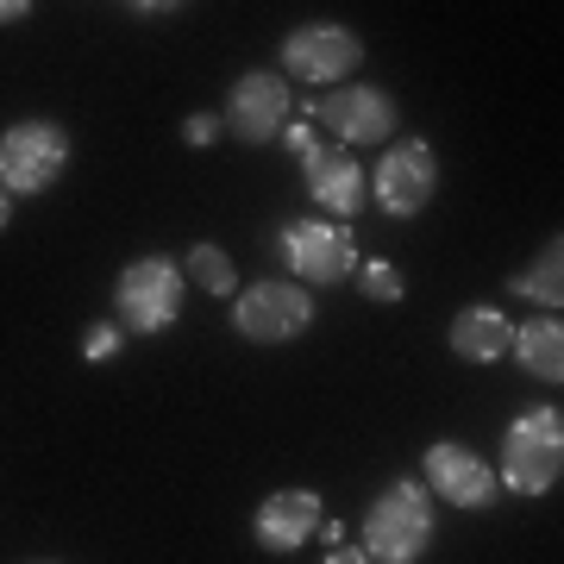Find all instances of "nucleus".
<instances>
[{
	"instance_id": "f257e3e1",
	"label": "nucleus",
	"mask_w": 564,
	"mask_h": 564,
	"mask_svg": "<svg viewBox=\"0 0 564 564\" xmlns=\"http://www.w3.org/2000/svg\"><path fill=\"white\" fill-rule=\"evenodd\" d=\"M433 545V496L414 477L377 489V502L364 508V552L370 564H414Z\"/></svg>"
},
{
	"instance_id": "f03ea898",
	"label": "nucleus",
	"mask_w": 564,
	"mask_h": 564,
	"mask_svg": "<svg viewBox=\"0 0 564 564\" xmlns=\"http://www.w3.org/2000/svg\"><path fill=\"white\" fill-rule=\"evenodd\" d=\"M182 295H188V276H182L176 258H163V251L132 258L120 270V282H113V326L139 333V339H158V333L176 326Z\"/></svg>"
},
{
	"instance_id": "7ed1b4c3",
	"label": "nucleus",
	"mask_w": 564,
	"mask_h": 564,
	"mask_svg": "<svg viewBox=\"0 0 564 564\" xmlns=\"http://www.w3.org/2000/svg\"><path fill=\"white\" fill-rule=\"evenodd\" d=\"M76 158V139H69V126L57 120H13L0 132V188L7 195H44V188H57L63 170Z\"/></svg>"
},
{
	"instance_id": "20e7f679",
	"label": "nucleus",
	"mask_w": 564,
	"mask_h": 564,
	"mask_svg": "<svg viewBox=\"0 0 564 564\" xmlns=\"http://www.w3.org/2000/svg\"><path fill=\"white\" fill-rule=\"evenodd\" d=\"M564 477V414L558 408H527L502 433V477L514 496H545Z\"/></svg>"
},
{
	"instance_id": "39448f33",
	"label": "nucleus",
	"mask_w": 564,
	"mask_h": 564,
	"mask_svg": "<svg viewBox=\"0 0 564 564\" xmlns=\"http://www.w3.org/2000/svg\"><path fill=\"white\" fill-rule=\"evenodd\" d=\"M276 258L289 263V282H314V289H333L358 270V232L339 220H289L276 226Z\"/></svg>"
},
{
	"instance_id": "423d86ee",
	"label": "nucleus",
	"mask_w": 564,
	"mask_h": 564,
	"mask_svg": "<svg viewBox=\"0 0 564 564\" xmlns=\"http://www.w3.org/2000/svg\"><path fill=\"white\" fill-rule=\"evenodd\" d=\"M314 326V295L302 282L289 276H270V282H251L232 295V333L251 345H282V339H302Z\"/></svg>"
},
{
	"instance_id": "0eeeda50",
	"label": "nucleus",
	"mask_w": 564,
	"mask_h": 564,
	"mask_svg": "<svg viewBox=\"0 0 564 564\" xmlns=\"http://www.w3.org/2000/svg\"><path fill=\"white\" fill-rule=\"evenodd\" d=\"M314 126H326L333 132V144H383L389 132H395V120H402V107H395V95L389 88H377V82H339L326 101L302 107Z\"/></svg>"
},
{
	"instance_id": "6e6552de",
	"label": "nucleus",
	"mask_w": 564,
	"mask_h": 564,
	"mask_svg": "<svg viewBox=\"0 0 564 564\" xmlns=\"http://www.w3.org/2000/svg\"><path fill=\"white\" fill-rule=\"evenodd\" d=\"M295 120V95H289V76L276 69H251V76L232 82V95L220 107V126L239 144H270L282 139V126Z\"/></svg>"
},
{
	"instance_id": "1a4fd4ad",
	"label": "nucleus",
	"mask_w": 564,
	"mask_h": 564,
	"mask_svg": "<svg viewBox=\"0 0 564 564\" xmlns=\"http://www.w3.org/2000/svg\"><path fill=\"white\" fill-rule=\"evenodd\" d=\"M364 188L377 195V207H383V214H395V220H414V214L433 202V188H440V163H433V144H426V139L389 144L383 163L370 170V182H364Z\"/></svg>"
},
{
	"instance_id": "9d476101",
	"label": "nucleus",
	"mask_w": 564,
	"mask_h": 564,
	"mask_svg": "<svg viewBox=\"0 0 564 564\" xmlns=\"http://www.w3.org/2000/svg\"><path fill=\"white\" fill-rule=\"evenodd\" d=\"M421 464H426V496L464 508V514H484V508H496V496H502L496 464H484L470 445H458V440H433Z\"/></svg>"
},
{
	"instance_id": "9b49d317",
	"label": "nucleus",
	"mask_w": 564,
	"mask_h": 564,
	"mask_svg": "<svg viewBox=\"0 0 564 564\" xmlns=\"http://www.w3.org/2000/svg\"><path fill=\"white\" fill-rule=\"evenodd\" d=\"M358 63H364V39L351 32V25H302V32L282 39V76L339 88Z\"/></svg>"
},
{
	"instance_id": "f8f14e48",
	"label": "nucleus",
	"mask_w": 564,
	"mask_h": 564,
	"mask_svg": "<svg viewBox=\"0 0 564 564\" xmlns=\"http://www.w3.org/2000/svg\"><path fill=\"white\" fill-rule=\"evenodd\" d=\"M321 521H326L321 489H276V496H263L258 514H251V540H258L263 552L289 558V552H302V545L321 533Z\"/></svg>"
},
{
	"instance_id": "ddd939ff",
	"label": "nucleus",
	"mask_w": 564,
	"mask_h": 564,
	"mask_svg": "<svg viewBox=\"0 0 564 564\" xmlns=\"http://www.w3.org/2000/svg\"><path fill=\"white\" fill-rule=\"evenodd\" d=\"M302 188L307 202L333 214L339 226H351V214L364 207V163L345 151V144H321V151H307L302 158Z\"/></svg>"
},
{
	"instance_id": "4468645a",
	"label": "nucleus",
	"mask_w": 564,
	"mask_h": 564,
	"mask_svg": "<svg viewBox=\"0 0 564 564\" xmlns=\"http://www.w3.org/2000/svg\"><path fill=\"white\" fill-rule=\"evenodd\" d=\"M514 345V321H508L496 302H470L452 321V351H458L464 364H496Z\"/></svg>"
},
{
	"instance_id": "2eb2a0df",
	"label": "nucleus",
	"mask_w": 564,
	"mask_h": 564,
	"mask_svg": "<svg viewBox=\"0 0 564 564\" xmlns=\"http://www.w3.org/2000/svg\"><path fill=\"white\" fill-rule=\"evenodd\" d=\"M508 351L521 358L527 377L558 383L564 377V326H558V314H533L527 326H514V345H508Z\"/></svg>"
},
{
	"instance_id": "dca6fc26",
	"label": "nucleus",
	"mask_w": 564,
	"mask_h": 564,
	"mask_svg": "<svg viewBox=\"0 0 564 564\" xmlns=\"http://www.w3.org/2000/svg\"><path fill=\"white\" fill-rule=\"evenodd\" d=\"M521 302H533L540 314H558V302H564V245L552 239V245H540V258L527 263L521 276L508 282Z\"/></svg>"
},
{
	"instance_id": "f3484780",
	"label": "nucleus",
	"mask_w": 564,
	"mask_h": 564,
	"mask_svg": "<svg viewBox=\"0 0 564 564\" xmlns=\"http://www.w3.org/2000/svg\"><path fill=\"white\" fill-rule=\"evenodd\" d=\"M188 276L202 282L207 295H226V302H232V295H239V270H232V258H226L220 245H188Z\"/></svg>"
},
{
	"instance_id": "a211bd4d",
	"label": "nucleus",
	"mask_w": 564,
	"mask_h": 564,
	"mask_svg": "<svg viewBox=\"0 0 564 564\" xmlns=\"http://www.w3.org/2000/svg\"><path fill=\"white\" fill-rule=\"evenodd\" d=\"M358 289L370 295V302H402V295H408V276H402V263L364 258V263H358Z\"/></svg>"
},
{
	"instance_id": "6ab92c4d",
	"label": "nucleus",
	"mask_w": 564,
	"mask_h": 564,
	"mask_svg": "<svg viewBox=\"0 0 564 564\" xmlns=\"http://www.w3.org/2000/svg\"><path fill=\"white\" fill-rule=\"evenodd\" d=\"M120 345H126L120 326H113V321H95L88 333H82V358H88V364H113V358H120Z\"/></svg>"
},
{
	"instance_id": "aec40b11",
	"label": "nucleus",
	"mask_w": 564,
	"mask_h": 564,
	"mask_svg": "<svg viewBox=\"0 0 564 564\" xmlns=\"http://www.w3.org/2000/svg\"><path fill=\"white\" fill-rule=\"evenodd\" d=\"M220 132H226L220 113H188V120H182V144H214Z\"/></svg>"
},
{
	"instance_id": "412c9836",
	"label": "nucleus",
	"mask_w": 564,
	"mask_h": 564,
	"mask_svg": "<svg viewBox=\"0 0 564 564\" xmlns=\"http://www.w3.org/2000/svg\"><path fill=\"white\" fill-rule=\"evenodd\" d=\"M326 564H370V552H364V545H333Z\"/></svg>"
},
{
	"instance_id": "4be33fe9",
	"label": "nucleus",
	"mask_w": 564,
	"mask_h": 564,
	"mask_svg": "<svg viewBox=\"0 0 564 564\" xmlns=\"http://www.w3.org/2000/svg\"><path fill=\"white\" fill-rule=\"evenodd\" d=\"M25 13H32V7H25V0H0V25H20Z\"/></svg>"
},
{
	"instance_id": "5701e85b",
	"label": "nucleus",
	"mask_w": 564,
	"mask_h": 564,
	"mask_svg": "<svg viewBox=\"0 0 564 564\" xmlns=\"http://www.w3.org/2000/svg\"><path fill=\"white\" fill-rule=\"evenodd\" d=\"M7 220H13V195L0 188V232H7Z\"/></svg>"
},
{
	"instance_id": "b1692460",
	"label": "nucleus",
	"mask_w": 564,
	"mask_h": 564,
	"mask_svg": "<svg viewBox=\"0 0 564 564\" xmlns=\"http://www.w3.org/2000/svg\"><path fill=\"white\" fill-rule=\"evenodd\" d=\"M25 564H57V558H25Z\"/></svg>"
}]
</instances>
